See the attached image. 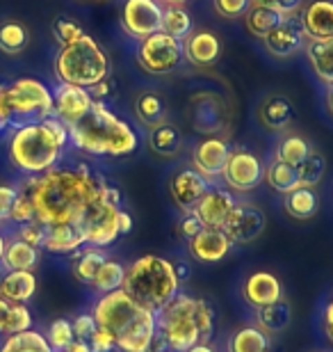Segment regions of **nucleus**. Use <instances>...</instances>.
Masks as SVG:
<instances>
[{
	"label": "nucleus",
	"instance_id": "1",
	"mask_svg": "<svg viewBox=\"0 0 333 352\" xmlns=\"http://www.w3.org/2000/svg\"><path fill=\"white\" fill-rule=\"evenodd\" d=\"M108 186L101 174L84 165L53 167L39 176H27L21 190L30 197L34 220L44 227L62 222H78L82 213L101 197Z\"/></svg>",
	"mask_w": 333,
	"mask_h": 352
},
{
	"label": "nucleus",
	"instance_id": "2",
	"mask_svg": "<svg viewBox=\"0 0 333 352\" xmlns=\"http://www.w3.org/2000/svg\"><path fill=\"white\" fill-rule=\"evenodd\" d=\"M96 327L115 336L119 352H146L158 334L155 314L135 302L124 288L98 295L91 305Z\"/></svg>",
	"mask_w": 333,
	"mask_h": 352
},
{
	"label": "nucleus",
	"instance_id": "3",
	"mask_svg": "<svg viewBox=\"0 0 333 352\" xmlns=\"http://www.w3.org/2000/svg\"><path fill=\"white\" fill-rule=\"evenodd\" d=\"M69 144V129L58 117H46L39 122L12 129L7 142V158L25 176H39L58 167L65 146Z\"/></svg>",
	"mask_w": 333,
	"mask_h": 352
},
{
	"label": "nucleus",
	"instance_id": "4",
	"mask_svg": "<svg viewBox=\"0 0 333 352\" xmlns=\"http://www.w3.org/2000/svg\"><path fill=\"white\" fill-rule=\"evenodd\" d=\"M155 329L167 352H185L201 341H212L215 309L205 298L179 291L155 314Z\"/></svg>",
	"mask_w": 333,
	"mask_h": 352
},
{
	"label": "nucleus",
	"instance_id": "5",
	"mask_svg": "<svg viewBox=\"0 0 333 352\" xmlns=\"http://www.w3.org/2000/svg\"><path fill=\"white\" fill-rule=\"evenodd\" d=\"M69 142L89 156L126 158L139 149V133L103 101H94L80 122L69 126Z\"/></svg>",
	"mask_w": 333,
	"mask_h": 352
},
{
	"label": "nucleus",
	"instance_id": "6",
	"mask_svg": "<svg viewBox=\"0 0 333 352\" xmlns=\"http://www.w3.org/2000/svg\"><path fill=\"white\" fill-rule=\"evenodd\" d=\"M181 274L174 261L160 254H141L126 265L122 288L141 307L158 314L181 291Z\"/></svg>",
	"mask_w": 333,
	"mask_h": 352
},
{
	"label": "nucleus",
	"instance_id": "7",
	"mask_svg": "<svg viewBox=\"0 0 333 352\" xmlns=\"http://www.w3.org/2000/svg\"><path fill=\"white\" fill-rule=\"evenodd\" d=\"M55 76L65 85L94 87L110 76V58L94 37L82 34L60 46L55 55Z\"/></svg>",
	"mask_w": 333,
	"mask_h": 352
},
{
	"label": "nucleus",
	"instance_id": "8",
	"mask_svg": "<svg viewBox=\"0 0 333 352\" xmlns=\"http://www.w3.org/2000/svg\"><path fill=\"white\" fill-rule=\"evenodd\" d=\"M53 115V91L37 78H16L0 85V124L19 129Z\"/></svg>",
	"mask_w": 333,
	"mask_h": 352
},
{
	"label": "nucleus",
	"instance_id": "9",
	"mask_svg": "<svg viewBox=\"0 0 333 352\" xmlns=\"http://www.w3.org/2000/svg\"><path fill=\"white\" fill-rule=\"evenodd\" d=\"M122 210V192L112 186H105L101 197L78 220L87 245L105 250L112 243H117V238L122 236V231H119Z\"/></svg>",
	"mask_w": 333,
	"mask_h": 352
},
{
	"label": "nucleus",
	"instance_id": "10",
	"mask_svg": "<svg viewBox=\"0 0 333 352\" xmlns=\"http://www.w3.org/2000/svg\"><path fill=\"white\" fill-rule=\"evenodd\" d=\"M135 58L146 74L165 76L169 72H176L185 60V55H183V41L169 37L165 32H153L139 39Z\"/></svg>",
	"mask_w": 333,
	"mask_h": 352
},
{
	"label": "nucleus",
	"instance_id": "11",
	"mask_svg": "<svg viewBox=\"0 0 333 352\" xmlns=\"http://www.w3.org/2000/svg\"><path fill=\"white\" fill-rule=\"evenodd\" d=\"M219 179L236 192H251L265 181V165L253 151L236 146V149L229 151V158H226Z\"/></svg>",
	"mask_w": 333,
	"mask_h": 352
},
{
	"label": "nucleus",
	"instance_id": "12",
	"mask_svg": "<svg viewBox=\"0 0 333 352\" xmlns=\"http://www.w3.org/2000/svg\"><path fill=\"white\" fill-rule=\"evenodd\" d=\"M229 105L219 94L215 91H199V94L192 96L190 101V122H192L194 131L201 133L203 138L208 135H217L229 129Z\"/></svg>",
	"mask_w": 333,
	"mask_h": 352
},
{
	"label": "nucleus",
	"instance_id": "13",
	"mask_svg": "<svg viewBox=\"0 0 333 352\" xmlns=\"http://www.w3.org/2000/svg\"><path fill=\"white\" fill-rule=\"evenodd\" d=\"M267 227V215L251 201H238L231 210L229 220L224 222L222 231L231 238L233 245H251L263 236Z\"/></svg>",
	"mask_w": 333,
	"mask_h": 352
},
{
	"label": "nucleus",
	"instance_id": "14",
	"mask_svg": "<svg viewBox=\"0 0 333 352\" xmlns=\"http://www.w3.org/2000/svg\"><path fill=\"white\" fill-rule=\"evenodd\" d=\"M122 30L133 39H144L148 34L160 32L162 5L155 0H126L119 14Z\"/></svg>",
	"mask_w": 333,
	"mask_h": 352
},
{
	"label": "nucleus",
	"instance_id": "15",
	"mask_svg": "<svg viewBox=\"0 0 333 352\" xmlns=\"http://www.w3.org/2000/svg\"><path fill=\"white\" fill-rule=\"evenodd\" d=\"M260 41H263L267 55H272L276 60H290L297 53H301L303 46H306V34L301 30L299 14L297 16H283L281 23Z\"/></svg>",
	"mask_w": 333,
	"mask_h": 352
},
{
	"label": "nucleus",
	"instance_id": "16",
	"mask_svg": "<svg viewBox=\"0 0 333 352\" xmlns=\"http://www.w3.org/2000/svg\"><path fill=\"white\" fill-rule=\"evenodd\" d=\"M240 295H242L244 305L251 309H263L269 305H276L286 298L281 279L269 270H253L242 279L240 286Z\"/></svg>",
	"mask_w": 333,
	"mask_h": 352
},
{
	"label": "nucleus",
	"instance_id": "17",
	"mask_svg": "<svg viewBox=\"0 0 333 352\" xmlns=\"http://www.w3.org/2000/svg\"><path fill=\"white\" fill-rule=\"evenodd\" d=\"M91 105H94V98H91L87 87L60 82L53 89V117H58L67 129L73 126L76 122H80L91 110Z\"/></svg>",
	"mask_w": 333,
	"mask_h": 352
},
{
	"label": "nucleus",
	"instance_id": "18",
	"mask_svg": "<svg viewBox=\"0 0 333 352\" xmlns=\"http://www.w3.org/2000/svg\"><path fill=\"white\" fill-rule=\"evenodd\" d=\"M238 199L233 197L229 188H219L210 186L203 192V197L196 201V206L192 208V213L199 217V222L208 229H222L224 222L229 220L231 210L236 208Z\"/></svg>",
	"mask_w": 333,
	"mask_h": 352
},
{
	"label": "nucleus",
	"instance_id": "19",
	"mask_svg": "<svg viewBox=\"0 0 333 352\" xmlns=\"http://www.w3.org/2000/svg\"><path fill=\"white\" fill-rule=\"evenodd\" d=\"M229 151H231V146L224 138L208 135L199 140L192 149V170H196L203 179H208L212 183L222 176Z\"/></svg>",
	"mask_w": 333,
	"mask_h": 352
},
{
	"label": "nucleus",
	"instance_id": "20",
	"mask_svg": "<svg viewBox=\"0 0 333 352\" xmlns=\"http://www.w3.org/2000/svg\"><path fill=\"white\" fill-rule=\"evenodd\" d=\"M212 186L208 179L192 170V167H183L179 170L172 181H169V195H172L174 206L181 210V213H192V208L196 206V201L201 199L203 192Z\"/></svg>",
	"mask_w": 333,
	"mask_h": 352
},
{
	"label": "nucleus",
	"instance_id": "21",
	"mask_svg": "<svg viewBox=\"0 0 333 352\" xmlns=\"http://www.w3.org/2000/svg\"><path fill=\"white\" fill-rule=\"evenodd\" d=\"M231 250H233V241L222 229L203 227L199 234L187 241L190 256H192L194 261L205 263V265L222 263L224 258L231 254Z\"/></svg>",
	"mask_w": 333,
	"mask_h": 352
},
{
	"label": "nucleus",
	"instance_id": "22",
	"mask_svg": "<svg viewBox=\"0 0 333 352\" xmlns=\"http://www.w3.org/2000/svg\"><path fill=\"white\" fill-rule=\"evenodd\" d=\"M183 55L194 67H212L222 55V41L212 30H192L183 39Z\"/></svg>",
	"mask_w": 333,
	"mask_h": 352
},
{
	"label": "nucleus",
	"instance_id": "23",
	"mask_svg": "<svg viewBox=\"0 0 333 352\" xmlns=\"http://www.w3.org/2000/svg\"><path fill=\"white\" fill-rule=\"evenodd\" d=\"M301 30L308 39H331L333 37V0H313L299 12Z\"/></svg>",
	"mask_w": 333,
	"mask_h": 352
},
{
	"label": "nucleus",
	"instance_id": "24",
	"mask_svg": "<svg viewBox=\"0 0 333 352\" xmlns=\"http://www.w3.org/2000/svg\"><path fill=\"white\" fill-rule=\"evenodd\" d=\"M84 234L78 222H62V224H48L41 250L51 254H73L80 248H84Z\"/></svg>",
	"mask_w": 333,
	"mask_h": 352
},
{
	"label": "nucleus",
	"instance_id": "25",
	"mask_svg": "<svg viewBox=\"0 0 333 352\" xmlns=\"http://www.w3.org/2000/svg\"><path fill=\"white\" fill-rule=\"evenodd\" d=\"M37 293V277L30 270H5L0 279V298L14 305H25Z\"/></svg>",
	"mask_w": 333,
	"mask_h": 352
},
{
	"label": "nucleus",
	"instance_id": "26",
	"mask_svg": "<svg viewBox=\"0 0 333 352\" xmlns=\"http://www.w3.org/2000/svg\"><path fill=\"white\" fill-rule=\"evenodd\" d=\"M292 117H295V108L290 103V98L283 94H269L258 105V122L272 133L288 129Z\"/></svg>",
	"mask_w": 333,
	"mask_h": 352
},
{
	"label": "nucleus",
	"instance_id": "27",
	"mask_svg": "<svg viewBox=\"0 0 333 352\" xmlns=\"http://www.w3.org/2000/svg\"><path fill=\"white\" fill-rule=\"evenodd\" d=\"M251 322L258 329H263L267 336L283 334L290 327V322H292V309H290L286 300L276 302V305L263 307V309H253Z\"/></svg>",
	"mask_w": 333,
	"mask_h": 352
},
{
	"label": "nucleus",
	"instance_id": "28",
	"mask_svg": "<svg viewBox=\"0 0 333 352\" xmlns=\"http://www.w3.org/2000/svg\"><path fill=\"white\" fill-rule=\"evenodd\" d=\"M226 352H274L269 336L253 322H244L233 329L226 339Z\"/></svg>",
	"mask_w": 333,
	"mask_h": 352
},
{
	"label": "nucleus",
	"instance_id": "29",
	"mask_svg": "<svg viewBox=\"0 0 333 352\" xmlns=\"http://www.w3.org/2000/svg\"><path fill=\"white\" fill-rule=\"evenodd\" d=\"M306 60L313 74L320 78L324 85H333V37L331 39H308L303 46Z\"/></svg>",
	"mask_w": 333,
	"mask_h": 352
},
{
	"label": "nucleus",
	"instance_id": "30",
	"mask_svg": "<svg viewBox=\"0 0 333 352\" xmlns=\"http://www.w3.org/2000/svg\"><path fill=\"white\" fill-rule=\"evenodd\" d=\"M108 258L103 248H91V245H84L78 252L71 254V272H73L76 281L89 286L94 281L98 267L103 265V261Z\"/></svg>",
	"mask_w": 333,
	"mask_h": 352
},
{
	"label": "nucleus",
	"instance_id": "31",
	"mask_svg": "<svg viewBox=\"0 0 333 352\" xmlns=\"http://www.w3.org/2000/svg\"><path fill=\"white\" fill-rule=\"evenodd\" d=\"M39 248L27 245L25 241L14 236L12 241H7L5 245V254H3V265L5 270H30L34 272V267L39 265Z\"/></svg>",
	"mask_w": 333,
	"mask_h": 352
},
{
	"label": "nucleus",
	"instance_id": "32",
	"mask_svg": "<svg viewBox=\"0 0 333 352\" xmlns=\"http://www.w3.org/2000/svg\"><path fill=\"white\" fill-rule=\"evenodd\" d=\"M242 19H244V30L249 32L251 37L265 39L267 34L281 23L283 16L276 10H272V7H267L263 3H256V0H251L249 10L244 12Z\"/></svg>",
	"mask_w": 333,
	"mask_h": 352
},
{
	"label": "nucleus",
	"instance_id": "33",
	"mask_svg": "<svg viewBox=\"0 0 333 352\" xmlns=\"http://www.w3.org/2000/svg\"><path fill=\"white\" fill-rule=\"evenodd\" d=\"M317 206H320V201H317V195L313 188L299 186L283 195V210H286L292 220H299V222L310 220V217H315Z\"/></svg>",
	"mask_w": 333,
	"mask_h": 352
},
{
	"label": "nucleus",
	"instance_id": "34",
	"mask_svg": "<svg viewBox=\"0 0 333 352\" xmlns=\"http://www.w3.org/2000/svg\"><path fill=\"white\" fill-rule=\"evenodd\" d=\"M183 135L172 122L162 119L160 124H155L151 133H148V146L153 149V153H158L162 158H172L181 151Z\"/></svg>",
	"mask_w": 333,
	"mask_h": 352
},
{
	"label": "nucleus",
	"instance_id": "35",
	"mask_svg": "<svg viewBox=\"0 0 333 352\" xmlns=\"http://www.w3.org/2000/svg\"><path fill=\"white\" fill-rule=\"evenodd\" d=\"M32 327V314L25 305H14L0 298V334L10 336Z\"/></svg>",
	"mask_w": 333,
	"mask_h": 352
},
{
	"label": "nucleus",
	"instance_id": "36",
	"mask_svg": "<svg viewBox=\"0 0 333 352\" xmlns=\"http://www.w3.org/2000/svg\"><path fill=\"white\" fill-rule=\"evenodd\" d=\"M194 30L192 16L187 14V10L183 5H165L162 7V25L160 32L169 34V37L183 41L190 32Z\"/></svg>",
	"mask_w": 333,
	"mask_h": 352
},
{
	"label": "nucleus",
	"instance_id": "37",
	"mask_svg": "<svg viewBox=\"0 0 333 352\" xmlns=\"http://www.w3.org/2000/svg\"><path fill=\"white\" fill-rule=\"evenodd\" d=\"M265 183L274 192L279 195H286L290 190L299 188V181H297V170L292 165L283 163L279 158H269L267 165H265Z\"/></svg>",
	"mask_w": 333,
	"mask_h": 352
},
{
	"label": "nucleus",
	"instance_id": "38",
	"mask_svg": "<svg viewBox=\"0 0 333 352\" xmlns=\"http://www.w3.org/2000/svg\"><path fill=\"white\" fill-rule=\"evenodd\" d=\"M0 352H55L46 336L37 332V329H25V332H16L5 336L0 343Z\"/></svg>",
	"mask_w": 333,
	"mask_h": 352
},
{
	"label": "nucleus",
	"instance_id": "39",
	"mask_svg": "<svg viewBox=\"0 0 333 352\" xmlns=\"http://www.w3.org/2000/svg\"><path fill=\"white\" fill-rule=\"evenodd\" d=\"M124 274H126V265L124 263L115 261V258H105L103 265L98 267L94 281L89 284V288L96 295L117 291V288H122V284H124Z\"/></svg>",
	"mask_w": 333,
	"mask_h": 352
},
{
	"label": "nucleus",
	"instance_id": "40",
	"mask_svg": "<svg viewBox=\"0 0 333 352\" xmlns=\"http://www.w3.org/2000/svg\"><path fill=\"white\" fill-rule=\"evenodd\" d=\"M30 34L27 28L19 21H3L0 23V53L5 55H19L25 51Z\"/></svg>",
	"mask_w": 333,
	"mask_h": 352
},
{
	"label": "nucleus",
	"instance_id": "41",
	"mask_svg": "<svg viewBox=\"0 0 333 352\" xmlns=\"http://www.w3.org/2000/svg\"><path fill=\"white\" fill-rule=\"evenodd\" d=\"M295 170H297V181H299V186L315 188L317 183L324 179V174H327V160H324V156L317 149H310L308 156L303 158Z\"/></svg>",
	"mask_w": 333,
	"mask_h": 352
},
{
	"label": "nucleus",
	"instance_id": "42",
	"mask_svg": "<svg viewBox=\"0 0 333 352\" xmlns=\"http://www.w3.org/2000/svg\"><path fill=\"white\" fill-rule=\"evenodd\" d=\"M135 117L148 129H153L155 124H160L165 119V103L155 91H144L135 101Z\"/></svg>",
	"mask_w": 333,
	"mask_h": 352
},
{
	"label": "nucleus",
	"instance_id": "43",
	"mask_svg": "<svg viewBox=\"0 0 333 352\" xmlns=\"http://www.w3.org/2000/svg\"><path fill=\"white\" fill-rule=\"evenodd\" d=\"M310 149H313V146H310L301 135H288V138L281 140L279 146H276L274 158H279V160H283V163L297 167L303 158L308 156Z\"/></svg>",
	"mask_w": 333,
	"mask_h": 352
},
{
	"label": "nucleus",
	"instance_id": "44",
	"mask_svg": "<svg viewBox=\"0 0 333 352\" xmlns=\"http://www.w3.org/2000/svg\"><path fill=\"white\" fill-rule=\"evenodd\" d=\"M46 341L51 343V348L55 352H65V348L69 346L71 341L76 339V334H73V325H71V320L67 318H58V320H53L51 325H48L46 329Z\"/></svg>",
	"mask_w": 333,
	"mask_h": 352
},
{
	"label": "nucleus",
	"instance_id": "45",
	"mask_svg": "<svg viewBox=\"0 0 333 352\" xmlns=\"http://www.w3.org/2000/svg\"><path fill=\"white\" fill-rule=\"evenodd\" d=\"M53 34H55V39H58V44L65 46L69 41H76L78 37H82L84 30L78 21L69 16H60V19H55V23H53Z\"/></svg>",
	"mask_w": 333,
	"mask_h": 352
},
{
	"label": "nucleus",
	"instance_id": "46",
	"mask_svg": "<svg viewBox=\"0 0 333 352\" xmlns=\"http://www.w3.org/2000/svg\"><path fill=\"white\" fill-rule=\"evenodd\" d=\"M32 220H34L32 201H30V197H27L23 190L19 188V195H16V199H14L12 208H10V217H7V222L25 224V222H32Z\"/></svg>",
	"mask_w": 333,
	"mask_h": 352
},
{
	"label": "nucleus",
	"instance_id": "47",
	"mask_svg": "<svg viewBox=\"0 0 333 352\" xmlns=\"http://www.w3.org/2000/svg\"><path fill=\"white\" fill-rule=\"evenodd\" d=\"M251 0H212V7L222 19H242L244 12L249 10Z\"/></svg>",
	"mask_w": 333,
	"mask_h": 352
},
{
	"label": "nucleus",
	"instance_id": "48",
	"mask_svg": "<svg viewBox=\"0 0 333 352\" xmlns=\"http://www.w3.org/2000/svg\"><path fill=\"white\" fill-rule=\"evenodd\" d=\"M44 234H46V227L37 220L32 222H25V224H19V234L16 238L25 241L27 245H34V248L41 250V243H44Z\"/></svg>",
	"mask_w": 333,
	"mask_h": 352
},
{
	"label": "nucleus",
	"instance_id": "49",
	"mask_svg": "<svg viewBox=\"0 0 333 352\" xmlns=\"http://www.w3.org/2000/svg\"><path fill=\"white\" fill-rule=\"evenodd\" d=\"M71 325H73V334L76 339L80 341H89V336L96 332V320L91 311H84V314H78L73 320H71Z\"/></svg>",
	"mask_w": 333,
	"mask_h": 352
},
{
	"label": "nucleus",
	"instance_id": "50",
	"mask_svg": "<svg viewBox=\"0 0 333 352\" xmlns=\"http://www.w3.org/2000/svg\"><path fill=\"white\" fill-rule=\"evenodd\" d=\"M203 229V224L199 222V217H196L194 213H183L179 224H176V231H179V236L183 238V241H190V238H194L199 231Z\"/></svg>",
	"mask_w": 333,
	"mask_h": 352
},
{
	"label": "nucleus",
	"instance_id": "51",
	"mask_svg": "<svg viewBox=\"0 0 333 352\" xmlns=\"http://www.w3.org/2000/svg\"><path fill=\"white\" fill-rule=\"evenodd\" d=\"M89 346H91V352H115L117 350L115 336L101 327H96V332L89 336Z\"/></svg>",
	"mask_w": 333,
	"mask_h": 352
},
{
	"label": "nucleus",
	"instance_id": "52",
	"mask_svg": "<svg viewBox=\"0 0 333 352\" xmlns=\"http://www.w3.org/2000/svg\"><path fill=\"white\" fill-rule=\"evenodd\" d=\"M256 3L272 7V10L279 12L281 16H297L303 7V0H256Z\"/></svg>",
	"mask_w": 333,
	"mask_h": 352
},
{
	"label": "nucleus",
	"instance_id": "53",
	"mask_svg": "<svg viewBox=\"0 0 333 352\" xmlns=\"http://www.w3.org/2000/svg\"><path fill=\"white\" fill-rule=\"evenodd\" d=\"M19 195V188L14 186H7V183H0V222H7V217H10V208L14 199H16Z\"/></svg>",
	"mask_w": 333,
	"mask_h": 352
},
{
	"label": "nucleus",
	"instance_id": "54",
	"mask_svg": "<svg viewBox=\"0 0 333 352\" xmlns=\"http://www.w3.org/2000/svg\"><path fill=\"white\" fill-rule=\"evenodd\" d=\"M320 325H322V332L324 336L333 343V298L322 307V316H320Z\"/></svg>",
	"mask_w": 333,
	"mask_h": 352
},
{
	"label": "nucleus",
	"instance_id": "55",
	"mask_svg": "<svg viewBox=\"0 0 333 352\" xmlns=\"http://www.w3.org/2000/svg\"><path fill=\"white\" fill-rule=\"evenodd\" d=\"M89 94H91V98H94V101H103L105 96H110V94H112V82H110L108 78L101 80L98 85L89 87Z\"/></svg>",
	"mask_w": 333,
	"mask_h": 352
},
{
	"label": "nucleus",
	"instance_id": "56",
	"mask_svg": "<svg viewBox=\"0 0 333 352\" xmlns=\"http://www.w3.org/2000/svg\"><path fill=\"white\" fill-rule=\"evenodd\" d=\"M65 352H91V346H89V341L73 339V341H71L69 346L65 348Z\"/></svg>",
	"mask_w": 333,
	"mask_h": 352
},
{
	"label": "nucleus",
	"instance_id": "57",
	"mask_svg": "<svg viewBox=\"0 0 333 352\" xmlns=\"http://www.w3.org/2000/svg\"><path fill=\"white\" fill-rule=\"evenodd\" d=\"M119 231H122V236H128L133 231V217L130 213H126V210H122V220H119Z\"/></svg>",
	"mask_w": 333,
	"mask_h": 352
},
{
	"label": "nucleus",
	"instance_id": "58",
	"mask_svg": "<svg viewBox=\"0 0 333 352\" xmlns=\"http://www.w3.org/2000/svg\"><path fill=\"white\" fill-rule=\"evenodd\" d=\"M185 352H217V348L212 346L210 341H201V343H196V346L192 348H187Z\"/></svg>",
	"mask_w": 333,
	"mask_h": 352
},
{
	"label": "nucleus",
	"instance_id": "59",
	"mask_svg": "<svg viewBox=\"0 0 333 352\" xmlns=\"http://www.w3.org/2000/svg\"><path fill=\"white\" fill-rule=\"evenodd\" d=\"M324 101H327V110H329V115L333 117V85H327V96H324Z\"/></svg>",
	"mask_w": 333,
	"mask_h": 352
},
{
	"label": "nucleus",
	"instance_id": "60",
	"mask_svg": "<svg viewBox=\"0 0 333 352\" xmlns=\"http://www.w3.org/2000/svg\"><path fill=\"white\" fill-rule=\"evenodd\" d=\"M155 3H160L165 7V5H183V3H187V0H155Z\"/></svg>",
	"mask_w": 333,
	"mask_h": 352
},
{
	"label": "nucleus",
	"instance_id": "61",
	"mask_svg": "<svg viewBox=\"0 0 333 352\" xmlns=\"http://www.w3.org/2000/svg\"><path fill=\"white\" fill-rule=\"evenodd\" d=\"M5 245H7V238L3 236V231H0V263H3V254H5Z\"/></svg>",
	"mask_w": 333,
	"mask_h": 352
},
{
	"label": "nucleus",
	"instance_id": "62",
	"mask_svg": "<svg viewBox=\"0 0 333 352\" xmlns=\"http://www.w3.org/2000/svg\"><path fill=\"white\" fill-rule=\"evenodd\" d=\"M87 3H101V0H87Z\"/></svg>",
	"mask_w": 333,
	"mask_h": 352
},
{
	"label": "nucleus",
	"instance_id": "63",
	"mask_svg": "<svg viewBox=\"0 0 333 352\" xmlns=\"http://www.w3.org/2000/svg\"><path fill=\"white\" fill-rule=\"evenodd\" d=\"M0 131H3V124H0Z\"/></svg>",
	"mask_w": 333,
	"mask_h": 352
},
{
	"label": "nucleus",
	"instance_id": "64",
	"mask_svg": "<svg viewBox=\"0 0 333 352\" xmlns=\"http://www.w3.org/2000/svg\"><path fill=\"white\" fill-rule=\"evenodd\" d=\"M315 352H322V350H315Z\"/></svg>",
	"mask_w": 333,
	"mask_h": 352
}]
</instances>
